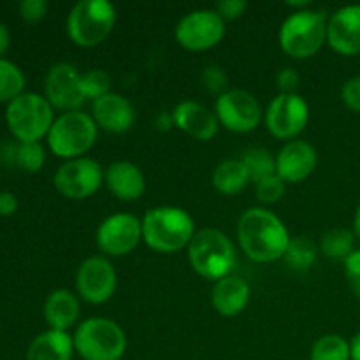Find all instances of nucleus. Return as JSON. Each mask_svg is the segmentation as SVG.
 Instances as JSON below:
<instances>
[{"label":"nucleus","instance_id":"obj_1","mask_svg":"<svg viewBox=\"0 0 360 360\" xmlns=\"http://www.w3.org/2000/svg\"><path fill=\"white\" fill-rule=\"evenodd\" d=\"M287 225L266 207H250L238 221V243L243 253L257 264L283 259L290 243Z\"/></svg>","mask_w":360,"mask_h":360},{"label":"nucleus","instance_id":"obj_2","mask_svg":"<svg viewBox=\"0 0 360 360\" xmlns=\"http://www.w3.org/2000/svg\"><path fill=\"white\" fill-rule=\"evenodd\" d=\"M192 214L178 206H157L143 217V241L157 253H178L195 236Z\"/></svg>","mask_w":360,"mask_h":360},{"label":"nucleus","instance_id":"obj_3","mask_svg":"<svg viewBox=\"0 0 360 360\" xmlns=\"http://www.w3.org/2000/svg\"><path fill=\"white\" fill-rule=\"evenodd\" d=\"M186 252L192 269L204 280L214 283L221 278L231 276L238 262V252L232 239L213 227L197 231Z\"/></svg>","mask_w":360,"mask_h":360},{"label":"nucleus","instance_id":"obj_4","mask_svg":"<svg viewBox=\"0 0 360 360\" xmlns=\"http://www.w3.org/2000/svg\"><path fill=\"white\" fill-rule=\"evenodd\" d=\"M327 14L323 11H294L281 23L280 46L288 56L306 60L315 56L327 42Z\"/></svg>","mask_w":360,"mask_h":360},{"label":"nucleus","instance_id":"obj_5","mask_svg":"<svg viewBox=\"0 0 360 360\" xmlns=\"http://www.w3.org/2000/svg\"><path fill=\"white\" fill-rule=\"evenodd\" d=\"M72 340L74 350L83 360H122L129 347L125 330L105 316L81 322Z\"/></svg>","mask_w":360,"mask_h":360},{"label":"nucleus","instance_id":"obj_6","mask_svg":"<svg viewBox=\"0 0 360 360\" xmlns=\"http://www.w3.org/2000/svg\"><path fill=\"white\" fill-rule=\"evenodd\" d=\"M116 9L108 0H79L67 16V34L79 48H95L112 34Z\"/></svg>","mask_w":360,"mask_h":360},{"label":"nucleus","instance_id":"obj_7","mask_svg":"<svg viewBox=\"0 0 360 360\" xmlns=\"http://www.w3.org/2000/svg\"><path fill=\"white\" fill-rule=\"evenodd\" d=\"M98 127L91 115L83 111L62 112L48 134V146L53 155L65 160L81 158L95 146Z\"/></svg>","mask_w":360,"mask_h":360},{"label":"nucleus","instance_id":"obj_8","mask_svg":"<svg viewBox=\"0 0 360 360\" xmlns=\"http://www.w3.org/2000/svg\"><path fill=\"white\" fill-rule=\"evenodd\" d=\"M7 127L20 143H39L55 123V109L44 95L25 91L7 104Z\"/></svg>","mask_w":360,"mask_h":360},{"label":"nucleus","instance_id":"obj_9","mask_svg":"<svg viewBox=\"0 0 360 360\" xmlns=\"http://www.w3.org/2000/svg\"><path fill=\"white\" fill-rule=\"evenodd\" d=\"M174 37L186 51H207L225 37V20L217 9H195L178 21Z\"/></svg>","mask_w":360,"mask_h":360},{"label":"nucleus","instance_id":"obj_10","mask_svg":"<svg viewBox=\"0 0 360 360\" xmlns=\"http://www.w3.org/2000/svg\"><path fill=\"white\" fill-rule=\"evenodd\" d=\"M55 188L70 200H84L95 195L104 185V169L90 157L67 160L55 172Z\"/></svg>","mask_w":360,"mask_h":360},{"label":"nucleus","instance_id":"obj_11","mask_svg":"<svg viewBox=\"0 0 360 360\" xmlns=\"http://www.w3.org/2000/svg\"><path fill=\"white\" fill-rule=\"evenodd\" d=\"M214 112L220 127L234 134L253 132L264 120L262 105L255 95L239 88L218 95Z\"/></svg>","mask_w":360,"mask_h":360},{"label":"nucleus","instance_id":"obj_12","mask_svg":"<svg viewBox=\"0 0 360 360\" xmlns=\"http://www.w3.org/2000/svg\"><path fill=\"white\" fill-rule=\"evenodd\" d=\"M266 127L276 139L294 141L308 127L309 105L299 94H280L271 101L264 115Z\"/></svg>","mask_w":360,"mask_h":360},{"label":"nucleus","instance_id":"obj_13","mask_svg":"<svg viewBox=\"0 0 360 360\" xmlns=\"http://www.w3.org/2000/svg\"><path fill=\"white\" fill-rule=\"evenodd\" d=\"M95 241L105 257L129 255L143 241V220L130 213L111 214L98 225Z\"/></svg>","mask_w":360,"mask_h":360},{"label":"nucleus","instance_id":"obj_14","mask_svg":"<svg viewBox=\"0 0 360 360\" xmlns=\"http://www.w3.org/2000/svg\"><path fill=\"white\" fill-rule=\"evenodd\" d=\"M118 276L108 257H88L76 273L77 297L88 304H104L115 295Z\"/></svg>","mask_w":360,"mask_h":360},{"label":"nucleus","instance_id":"obj_15","mask_svg":"<svg viewBox=\"0 0 360 360\" xmlns=\"http://www.w3.org/2000/svg\"><path fill=\"white\" fill-rule=\"evenodd\" d=\"M83 72L72 63H56L49 69L44 81V97L53 109L70 112L81 111L86 102L81 86Z\"/></svg>","mask_w":360,"mask_h":360},{"label":"nucleus","instance_id":"obj_16","mask_svg":"<svg viewBox=\"0 0 360 360\" xmlns=\"http://www.w3.org/2000/svg\"><path fill=\"white\" fill-rule=\"evenodd\" d=\"M316 165L319 153L308 141H288L276 153V174L285 183H302L315 172Z\"/></svg>","mask_w":360,"mask_h":360},{"label":"nucleus","instance_id":"obj_17","mask_svg":"<svg viewBox=\"0 0 360 360\" xmlns=\"http://www.w3.org/2000/svg\"><path fill=\"white\" fill-rule=\"evenodd\" d=\"M327 44L343 56L360 55V6H345L330 14Z\"/></svg>","mask_w":360,"mask_h":360},{"label":"nucleus","instance_id":"obj_18","mask_svg":"<svg viewBox=\"0 0 360 360\" xmlns=\"http://www.w3.org/2000/svg\"><path fill=\"white\" fill-rule=\"evenodd\" d=\"M90 115L98 129L109 134H125L136 123L134 104L116 91H111V94L91 102Z\"/></svg>","mask_w":360,"mask_h":360},{"label":"nucleus","instance_id":"obj_19","mask_svg":"<svg viewBox=\"0 0 360 360\" xmlns=\"http://www.w3.org/2000/svg\"><path fill=\"white\" fill-rule=\"evenodd\" d=\"M174 125L197 141H211L220 130L217 112L195 101H183L172 111Z\"/></svg>","mask_w":360,"mask_h":360},{"label":"nucleus","instance_id":"obj_20","mask_svg":"<svg viewBox=\"0 0 360 360\" xmlns=\"http://www.w3.org/2000/svg\"><path fill=\"white\" fill-rule=\"evenodd\" d=\"M104 185L122 202H134L143 197L146 178L134 162L116 160L104 171Z\"/></svg>","mask_w":360,"mask_h":360},{"label":"nucleus","instance_id":"obj_21","mask_svg":"<svg viewBox=\"0 0 360 360\" xmlns=\"http://www.w3.org/2000/svg\"><path fill=\"white\" fill-rule=\"evenodd\" d=\"M250 299H252V288H250L248 281L234 276V274L218 280L211 290L213 308L217 309L218 315L225 316V319L241 315L248 308Z\"/></svg>","mask_w":360,"mask_h":360},{"label":"nucleus","instance_id":"obj_22","mask_svg":"<svg viewBox=\"0 0 360 360\" xmlns=\"http://www.w3.org/2000/svg\"><path fill=\"white\" fill-rule=\"evenodd\" d=\"M79 297L67 288L53 290L46 299L44 309H42V315H44L49 329L63 330V333L76 326L77 320H79Z\"/></svg>","mask_w":360,"mask_h":360},{"label":"nucleus","instance_id":"obj_23","mask_svg":"<svg viewBox=\"0 0 360 360\" xmlns=\"http://www.w3.org/2000/svg\"><path fill=\"white\" fill-rule=\"evenodd\" d=\"M74 340L63 330H46L32 340L27 350V360H72Z\"/></svg>","mask_w":360,"mask_h":360},{"label":"nucleus","instance_id":"obj_24","mask_svg":"<svg viewBox=\"0 0 360 360\" xmlns=\"http://www.w3.org/2000/svg\"><path fill=\"white\" fill-rule=\"evenodd\" d=\"M211 181H213L217 192L224 193V195H236L248 186L252 178H250L241 158L239 160L238 158H229V160L220 162L214 167Z\"/></svg>","mask_w":360,"mask_h":360},{"label":"nucleus","instance_id":"obj_25","mask_svg":"<svg viewBox=\"0 0 360 360\" xmlns=\"http://www.w3.org/2000/svg\"><path fill=\"white\" fill-rule=\"evenodd\" d=\"M320 248L311 241L309 238L304 236H297L292 238L288 243V248L285 252L283 260L287 266L294 271H309L315 266L316 259H319Z\"/></svg>","mask_w":360,"mask_h":360},{"label":"nucleus","instance_id":"obj_26","mask_svg":"<svg viewBox=\"0 0 360 360\" xmlns=\"http://www.w3.org/2000/svg\"><path fill=\"white\" fill-rule=\"evenodd\" d=\"M355 234L348 229H330L320 239V253L327 259L333 260H347L354 250Z\"/></svg>","mask_w":360,"mask_h":360},{"label":"nucleus","instance_id":"obj_27","mask_svg":"<svg viewBox=\"0 0 360 360\" xmlns=\"http://www.w3.org/2000/svg\"><path fill=\"white\" fill-rule=\"evenodd\" d=\"M309 360H352L350 343L340 334H326L313 343Z\"/></svg>","mask_w":360,"mask_h":360},{"label":"nucleus","instance_id":"obj_28","mask_svg":"<svg viewBox=\"0 0 360 360\" xmlns=\"http://www.w3.org/2000/svg\"><path fill=\"white\" fill-rule=\"evenodd\" d=\"M241 162L245 164L250 178L253 183H259L269 176L276 174V157L269 153L264 148H252L246 150L241 157Z\"/></svg>","mask_w":360,"mask_h":360},{"label":"nucleus","instance_id":"obj_29","mask_svg":"<svg viewBox=\"0 0 360 360\" xmlns=\"http://www.w3.org/2000/svg\"><path fill=\"white\" fill-rule=\"evenodd\" d=\"M25 76L18 65L0 58V102H13L25 94Z\"/></svg>","mask_w":360,"mask_h":360},{"label":"nucleus","instance_id":"obj_30","mask_svg":"<svg viewBox=\"0 0 360 360\" xmlns=\"http://www.w3.org/2000/svg\"><path fill=\"white\" fill-rule=\"evenodd\" d=\"M11 162L25 172H39L44 167L46 151L41 143H20L11 148Z\"/></svg>","mask_w":360,"mask_h":360},{"label":"nucleus","instance_id":"obj_31","mask_svg":"<svg viewBox=\"0 0 360 360\" xmlns=\"http://www.w3.org/2000/svg\"><path fill=\"white\" fill-rule=\"evenodd\" d=\"M111 76L102 69H90L83 72V79H81V86H83V94L86 101H97V98L104 97V95L111 94Z\"/></svg>","mask_w":360,"mask_h":360},{"label":"nucleus","instance_id":"obj_32","mask_svg":"<svg viewBox=\"0 0 360 360\" xmlns=\"http://www.w3.org/2000/svg\"><path fill=\"white\" fill-rule=\"evenodd\" d=\"M285 190H287V183L278 174H273L269 178L262 179V181L255 183L257 199L262 204H266V206L280 202L285 195Z\"/></svg>","mask_w":360,"mask_h":360},{"label":"nucleus","instance_id":"obj_33","mask_svg":"<svg viewBox=\"0 0 360 360\" xmlns=\"http://www.w3.org/2000/svg\"><path fill=\"white\" fill-rule=\"evenodd\" d=\"M202 84L207 91H213V94L221 95L224 91H227V84H229L227 72L218 65L206 67L202 72Z\"/></svg>","mask_w":360,"mask_h":360},{"label":"nucleus","instance_id":"obj_34","mask_svg":"<svg viewBox=\"0 0 360 360\" xmlns=\"http://www.w3.org/2000/svg\"><path fill=\"white\" fill-rule=\"evenodd\" d=\"M48 14V2L46 0H23L20 4V16L27 23H39Z\"/></svg>","mask_w":360,"mask_h":360},{"label":"nucleus","instance_id":"obj_35","mask_svg":"<svg viewBox=\"0 0 360 360\" xmlns=\"http://www.w3.org/2000/svg\"><path fill=\"white\" fill-rule=\"evenodd\" d=\"M345 276H347L352 292L360 299V250H355L345 260Z\"/></svg>","mask_w":360,"mask_h":360},{"label":"nucleus","instance_id":"obj_36","mask_svg":"<svg viewBox=\"0 0 360 360\" xmlns=\"http://www.w3.org/2000/svg\"><path fill=\"white\" fill-rule=\"evenodd\" d=\"M341 98L352 111L360 112V76L350 77L341 88Z\"/></svg>","mask_w":360,"mask_h":360},{"label":"nucleus","instance_id":"obj_37","mask_svg":"<svg viewBox=\"0 0 360 360\" xmlns=\"http://www.w3.org/2000/svg\"><path fill=\"white\" fill-rule=\"evenodd\" d=\"M301 84V76L292 67H285L278 72L276 86L280 94H297V88Z\"/></svg>","mask_w":360,"mask_h":360},{"label":"nucleus","instance_id":"obj_38","mask_svg":"<svg viewBox=\"0 0 360 360\" xmlns=\"http://www.w3.org/2000/svg\"><path fill=\"white\" fill-rule=\"evenodd\" d=\"M248 9L246 0H221L217 4V13L224 18L225 21H232L241 18Z\"/></svg>","mask_w":360,"mask_h":360},{"label":"nucleus","instance_id":"obj_39","mask_svg":"<svg viewBox=\"0 0 360 360\" xmlns=\"http://www.w3.org/2000/svg\"><path fill=\"white\" fill-rule=\"evenodd\" d=\"M18 199L13 192H0V217H11L16 213Z\"/></svg>","mask_w":360,"mask_h":360},{"label":"nucleus","instance_id":"obj_40","mask_svg":"<svg viewBox=\"0 0 360 360\" xmlns=\"http://www.w3.org/2000/svg\"><path fill=\"white\" fill-rule=\"evenodd\" d=\"M9 44H11L9 28H7L4 23H0V58L6 55V51L9 49Z\"/></svg>","mask_w":360,"mask_h":360},{"label":"nucleus","instance_id":"obj_41","mask_svg":"<svg viewBox=\"0 0 360 360\" xmlns=\"http://www.w3.org/2000/svg\"><path fill=\"white\" fill-rule=\"evenodd\" d=\"M352 360H360V333L350 341Z\"/></svg>","mask_w":360,"mask_h":360},{"label":"nucleus","instance_id":"obj_42","mask_svg":"<svg viewBox=\"0 0 360 360\" xmlns=\"http://www.w3.org/2000/svg\"><path fill=\"white\" fill-rule=\"evenodd\" d=\"M288 7H292L294 11H304V9H309V6H311V2L309 0H299V2H287Z\"/></svg>","mask_w":360,"mask_h":360},{"label":"nucleus","instance_id":"obj_43","mask_svg":"<svg viewBox=\"0 0 360 360\" xmlns=\"http://www.w3.org/2000/svg\"><path fill=\"white\" fill-rule=\"evenodd\" d=\"M354 234H355V239H359V243H360V204H359L357 211H355V220H354Z\"/></svg>","mask_w":360,"mask_h":360}]
</instances>
